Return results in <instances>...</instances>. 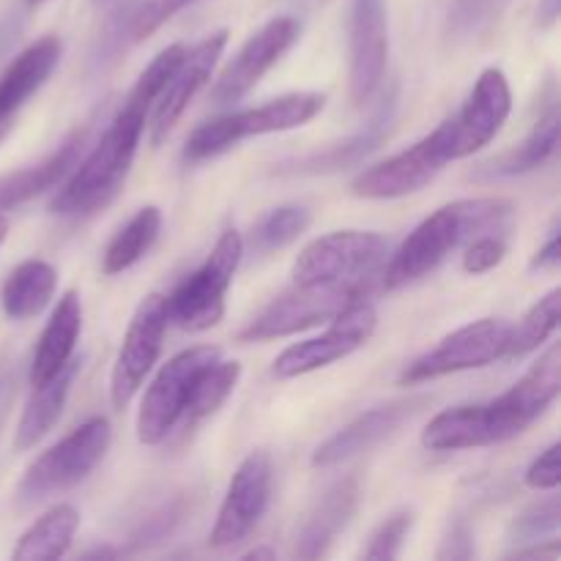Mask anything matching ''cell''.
<instances>
[{
  "mask_svg": "<svg viewBox=\"0 0 561 561\" xmlns=\"http://www.w3.org/2000/svg\"><path fill=\"white\" fill-rule=\"evenodd\" d=\"M513 203L502 197H471L442 206L431 217L422 219L409 239L398 247L383 268L387 288H403L436 272L455 250L474 241L477 236L499 233L513 222Z\"/></svg>",
  "mask_w": 561,
  "mask_h": 561,
  "instance_id": "obj_1",
  "label": "cell"
},
{
  "mask_svg": "<svg viewBox=\"0 0 561 561\" xmlns=\"http://www.w3.org/2000/svg\"><path fill=\"white\" fill-rule=\"evenodd\" d=\"M142 131H146V113L124 104L93 151L71 168V175L49 201V211L55 217L85 219L107 208L129 175Z\"/></svg>",
  "mask_w": 561,
  "mask_h": 561,
  "instance_id": "obj_2",
  "label": "cell"
},
{
  "mask_svg": "<svg viewBox=\"0 0 561 561\" xmlns=\"http://www.w3.org/2000/svg\"><path fill=\"white\" fill-rule=\"evenodd\" d=\"M323 104H327L323 93L301 91L285 93V96L272 99L261 107L219 115V118L201 124L186 137L184 159L186 162H203V159L219 157V153H225L236 142L247 140V137L299 129V126L310 124L321 113Z\"/></svg>",
  "mask_w": 561,
  "mask_h": 561,
  "instance_id": "obj_3",
  "label": "cell"
},
{
  "mask_svg": "<svg viewBox=\"0 0 561 561\" xmlns=\"http://www.w3.org/2000/svg\"><path fill=\"white\" fill-rule=\"evenodd\" d=\"M110 438H113V427L104 416L82 422L27 466L14 499L22 507H31V504L77 488L102 463L104 453L110 449Z\"/></svg>",
  "mask_w": 561,
  "mask_h": 561,
  "instance_id": "obj_4",
  "label": "cell"
},
{
  "mask_svg": "<svg viewBox=\"0 0 561 561\" xmlns=\"http://www.w3.org/2000/svg\"><path fill=\"white\" fill-rule=\"evenodd\" d=\"M389 241L370 230H334L310 241L294 263V285H359L370 288L383 272Z\"/></svg>",
  "mask_w": 561,
  "mask_h": 561,
  "instance_id": "obj_5",
  "label": "cell"
},
{
  "mask_svg": "<svg viewBox=\"0 0 561 561\" xmlns=\"http://www.w3.org/2000/svg\"><path fill=\"white\" fill-rule=\"evenodd\" d=\"M244 255V239L239 230H225L197 272L181 279L170 296H164L168 323L184 332H206L225 316V294L239 272Z\"/></svg>",
  "mask_w": 561,
  "mask_h": 561,
  "instance_id": "obj_6",
  "label": "cell"
},
{
  "mask_svg": "<svg viewBox=\"0 0 561 561\" xmlns=\"http://www.w3.org/2000/svg\"><path fill=\"white\" fill-rule=\"evenodd\" d=\"M217 359H222L219 348L197 345V348L181 351L168 365H162L151 387L146 389L140 411H137V438H140V444L157 447L175 431L197 376Z\"/></svg>",
  "mask_w": 561,
  "mask_h": 561,
  "instance_id": "obj_7",
  "label": "cell"
},
{
  "mask_svg": "<svg viewBox=\"0 0 561 561\" xmlns=\"http://www.w3.org/2000/svg\"><path fill=\"white\" fill-rule=\"evenodd\" d=\"M510 334H513V323H507L504 318H482V321L469 323V327L447 334L425 356L405 365V370L400 373V383L414 387V383L436 381V378L453 376V373L493 365L496 359L507 356Z\"/></svg>",
  "mask_w": 561,
  "mask_h": 561,
  "instance_id": "obj_8",
  "label": "cell"
},
{
  "mask_svg": "<svg viewBox=\"0 0 561 561\" xmlns=\"http://www.w3.org/2000/svg\"><path fill=\"white\" fill-rule=\"evenodd\" d=\"M367 288L359 285H296L294 290L274 299L250 327L241 329V343H263V340L288 337L305 332L323 321H332L340 310L354 299H362Z\"/></svg>",
  "mask_w": 561,
  "mask_h": 561,
  "instance_id": "obj_9",
  "label": "cell"
},
{
  "mask_svg": "<svg viewBox=\"0 0 561 561\" xmlns=\"http://www.w3.org/2000/svg\"><path fill=\"white\" fill-rule=\"evenodd\" d=\"M447 162H453V153H449L447 131L442 124L409 151L394 153L356 175L351 190L356 197H367V201H394V197L414 195L425 190Z\"/></svg>",
  "mask_w": 561,
  "mask_h": 561,
  "instance_id": "obj_10",
  "label": "cell"
},
{
  "mask_svg": "<svg viewBox=\"0 0 561 561\" xmlns=\"http://www.w3.org/2000/svg\"><path fill=\"white\" fill-rule=\"evenodd\" d=\"M378 327L376 307L370 301L362 299L351 301L345 310H340L332 318V327L321 334V337L305 340V343H296L290 348H285L283 354L274 359V376L277 378H299L307 373H316L321 367L334 365V362L345 359L354 351H359L367 340L373 337Z\"/></svg>",
  "mask_w": 561,
  "mask_h": 561,
  "instance_id": "obj_11",
  "label": "cell"
},
{
  "mask_svg": "<svg viewBox=\"0 0 561 561\" xmlns=\"http://www.w3.org/2000/svg\"><path fill=\"white\" fill-rule=\"evenodd\" d=\"M168 310H164L162 294H148L137 305L131 316L129 329L124 334L118 356H115L113 376H110V400L115 411H124L140 392L142 381L157 365L159 351H162L164 332H168Z\"/></svg>",
  "mask_w": 561,
  "mask_h": 561,
  "instance_id": "obj_12",
  "label": "cell"
},
{
  "mask_svg": "<svg viewBox=\"0 0 561 561\" xmlns=\"http://www.w3.org/2000/svg\"><path fill=\"white\" fill-rule=\"evenodd\" d=\"M272 458L263 449L241 460L211 529L214 548H233L252 535L272 502Z\"/></svg>",
  "mask_w": 561,
  "mask_h": 561,
  "instance_id": "obj_13",
  "label": "cell"
},
{
  "mask_svg": "<svg viewBox=\"0 0 561 561\" xmlns=\"http://www.w3.org/2000/svg\"><path fill=\"white\" fill-rule=\"evenodd\" d=\"M513 110V93L502 69H485L474 82V91L463 102V107L444 121L449 153L453 159L471 157L485 148L507 124Z\"/></svg>",
  "mask_w": 561,
  "mask_h": 561,
  "instance_id": "obj_14",
  "label": "cell"
},
{
  "mask_svg": "<svg viewBox=\"0 0 561 561\" xmlns=\"http://www.w3.org/2000/svg\"><path fill=\"white\" fill-rule=\"evenodd\" d=\"M559 389L561 348L559 345H551L513 389H507V392L499 394L496 400L488 403L493 411V420H496L502 444L520 436L531 422L540 420V416L551 409L553 400L559 398Z\"/></svg>",
  "mask_w": 561,
  "mask_h": 561,
  "instance_id": "obj_15",
  "label": "cell"
},
{
  "mask_svg": "<svg viewBox=\"0 0 561 561\" xmlns=\"http://www.w3.org/2000/svg\"><path fill=\"white\" fill-rule=\"evenodd\" d=\"M296 36H299V22L294 16H277V20L266 22L255 36L247 38L244 47L236 53V58L217 77L211 88V102L219 104V107L239 102L288 53Z\"/></svg>",
  "mask_w": 561,
  "mask_h": 561,
  "instance_id": "obj_16",
  "label": "cell"
},
{
  "mask_svg": "<svg viewBox=\"0 0 561 561\" xmlns=\"http://www.w3.org/2000/svg\"><path fill=\"white\" fill-rule=\"evenodd\" d=\"M425 405H431V398H427V394H420V398L392 400V403L376 405V409L365 411V414H359L354 422H348L343 431L334 433L329 442H323L321 447L312 453V466L329 469V466H340L345 463V460L356 458V455L367 453V449L378 447V444L387 442L389 436H394L405 422L414 420Z\"/></svg>",
  "mask_w": 561,
  "mask_h": 561,
  "instance_id": "obj_17",
  "label": "cell"
},
{
  "mask_svg": "<svg viewBox=\"0 0 561 561\" xmlns=\"http://www.w3.org/2000/svg\"><path fill=\"white\" fill-rule=\"evenodd\" d=\"M225 44H228V31H214L208 33L203 42H197L195 47H186L179 69L173 71V77L168 80L164 91L159 93V99L153 102L157 104L151 121L153 146H162V140L173 131V126L179 124V118L184 115V110L190 107L192 99L197 96V91L211 80V71L214 66H217L219 55H222Z\"/></svg>",
  "mask_w": 561,
  "mask_h": 561,
  "instance_id": "obj_18",
  "label": "cell"
},
{
  "mask_svg": "<svg viewBox=\"0 0 561 561\" xmlns=\"http://www.w3.org/2000/svg\"><path fill=\"white\" fill-rule=\"evenodd\" d=\"M348 88L354 104H365L378 91L387 71L389 33L381 0H359L351 14Z\"/></svg>",
  "mask_w": 561,
  "mask_h": 561,
  "instance_id": "obj_19",
  "label": "cell"
},
{
  "mask_svg": "<svg viewBox=\"0 0 561 561\" xmlns=\"http://www.w3.org/2000/svg\"><path fill=\"white\" fill-rule=\"evenodd\" d=\"M60 38L42 36L0 71V140L9 135L27 99L49 80L60 60Z\"/></svg>",
  "mask_w": 561,
  "mask_h": 561,
  "instance_id": "obj_20",
  "label": "cell"
},
{
  "mask_svg": "<svg viewBox=\"0 0 561 561\" xmlns=\"http://www.w3.org/2000/svg\"><path fill=\"white\" fill-rule=\"evenodd\" d=\"M356 507H359V482H356L354 477L329 488V491L312 504V510L305 515L299 529H296L294 557H327L340 531H343L345 526L351 524V518L356 515Z\"/></svg>",
  "mask_w": 561,
  "mask_h": 561,
  "instance_id": "obj_21",
  "label": "cell"
},
{
  "mask_svg": "<svg viewBox=\"0 0 561 561\" xmlns=\"http://www.w3.org/2000/svg\"><path fill=\"white\" fill-rule=\"evenodd\" d=\"M82 332V301L77 290H66L58 299V307L49 316L42 337L36 343V354L31 362V387L49 381L58 370L69 365L75 356V345Z\"/></svg>",
  "mask_w": 561,
  "mask_h": 561,
  "instance_id": "obj_22",
  "label": "cell"
},
{
  "mask_svg": "<svg viewBox=\"0 0 561 561\" xmlns=\"http://www.w3.org/2000/svg\"><path fill=\"white\" fill-rule=\"evenodd\" d=\"M422 444L431 453H460V449L493 447L502 444L488 403L458 405V409L442 411L422 431Z\"/></svg>",
  "mask_w": 561,
  "mask_h": 561,
  "instance_id": "obj_23",
  "label": "cell"
},
{
  "mask_svg": "<svg viewBox=\"0 0 561 561\" xmlns=\"http://www.w3.org/2000/svg\"><path fill=\"white\" fill-rule=\"evenodd\" d=\"M82 142H85V129L71 131L60 142L58 151L49 153L47 159H42V162L31 164L25 170H16L11 175H3L0 179V211H9V208H16L22 203L38 197L42 192L55 190L77 164V153L82 151Z\"/></svg>",
  "mask_w": 561,
  "mask_h": 561,
  "instance_id": "obj_24",
  "label": "cell"
},
{
  "mask_svg": "<svg viewBox=\"0 0 561 561\" xmlns=\"http://www.w3.org/2000/svg\"><path fill=\"white\" fill-rule=\"evenodd\" d=\"M394 110H398V85L389 91V96L383 99L381 107L376 110V115L370 118V124L362 131L351 135L348 140L337 142V146H329L327 151L310 153V157L294 162V173H337V170L354 168L359 164L367 153L376 151L383 142V137L389 135L394 121Z\"/></svg>",
  "mask_w": 561,
  "mask_h": 561,
  "instance_id": "obj_25",
  "label": "cell"
},
{
  "mask_svg": "<svg viewBox=\"0 0 561 561\" xmlns=\"http://www.w3.org/2000/svg\"><path fill=\"white\" fill-rule=\"evenodd\" d=\"M80 367L82 362L71 356L64 370L55 373L49 381L33 387L31 400H27L25 411L20 416V425L14 431V449L25 453V449L36 447L53 431V425L64 414V405L69 400L71 387H75V378L80 376Z\"/></svg>",
  "mask_w": 561,
  "mask_h": 561,
  "instance_id": "obj_26",
  "label": "cell"
},
{
  "mask_svg": "<svg viewBox=\"0 0 561 561\" xmlns=\"http://www.w3.org/2000/svg\"><path fill=\"white\" fill-rule=\"evenodd\" d=\"M55 288H58V272H55L53 263L31 257V261H22L5 277L3 290H0V305L11 321H31L47 310Z\"/></svg>",
  "mask_w": 561,
  "mask_h": 561,
  "instance_id": "obj_27",
  "label": "cell"
},
{
  "mask_svg": "<svg viewBox=\"0 0 561 561\" xmlns=\"http://www.w3.org/2000/svg\"><path fill=\"white\" fill-rule=\"evenodd\" d=\"M557 148H559V110H557V102H551L546 113L540 115V121L535 124L531 135L526 137L520 146L510 148L507 153H502V157L482 164V168L477 170V179L496 181V179H513V175L531 173V170L551 162Z\"/></svg>",
  "mask_w": 561,
  "mask_h": 561,
  "instance_id": "obj_28",
  "label": "cell"
},
{
  "mask_svg": "<svg viewBox=\"0 0 561 561\" xmlns=\"http://www.w3.org/2000/svg\"><path fill=\"white\" fill-rule=\"evenodd\" d=\"M77 529H80V513L71 504H55L16 540L11 557L16 561H49L66 557Z\"/></svg>",
  "mask_w": 561,
  "mask_h": 561,
  "instance_id": "obj_29",
  "label": "cell"
},
{
  "mask_svg": "<svg viewBox=\"0 0 561 561\" xmlns=\"http://www.w3.org/2000/svg\"><path fill=\"white\" fill-rule=\"evenodd\" d=\"M159 233H162V214L157 206H146L110 239L107 250L102 255V272L107 277L113 274H124L126 268L135 266L137 261L151 252L157 244Z\"/></svg>",
  "mask_w": 561,
  "mask_h": 561,
  "instance_id": "obj_30",
  "label": "cell"
},
{
  "mask_svg": "<svg viewBox=\"0 0 561 561\" xmlns=\"http://www.w3.org/2000/svg\"><path fill=\"white\" fill-rule=\"evenodd\" d=\"M239 378H241L239 362L217 359L211 367H206V370L197 376L195 387H192L190 392V400H186L184 405V414H181L179 425H175L181 427V436H190L203 420L217 414V411L222 409L225 400L233 394Z\"/></svg>",
  "mask_w": 561,
  "mask_h": 561,
  "instance_id": "obj_31",
  "label": "cell"
},
{
  "mask_svg": "<svg viewBox=\"0 0 561 561\" xmlns=\"http://www.w3.org/2000/svg\"><path fill=\"white\" fill-rule=\"evenodd\" d=\"M559 316H561V290L553 288L551 294L542 296L535 307L524 316V321L518 327H513L510 334L507 356L510 359H524L531 351L540 348L548 337L559 329Z\"/></svg>",
  "mask_w": 561,
  "mask_h": 561,
  "instance_id": "obj_32",
  "label": "cell"
},
{
  "mask_svg": "<svg viewBox=\"0 0 561 561\" xmlns=\"http://www.w3.org/2000/svg\"><path fill=\"white\" fill-rule=\"evenodd\" d=\"M312 222V214L307 206L299 203H288V206L272 208L261 222L252 230V244L257 252L283 250V247L294 244Z\"/></svg>",
  "mask_w": 561,
  "mask_h": 561,
  "instance_id": "obj_33",
  "label": "cell"
},
{
  "mask_svg": "<svg viewBox=\"0 0 561 561\" xmlns=\"http://www.w3.org/2000/svg\"><path fill=\"white\" fill-rule=\"evenodd\" d=\"M184 53H186V44L181 42L164 47L162 53H159L146 69H142V75L137 77L135 88H131L129 96H126V107L148 113V107H151V104L159 99V93L164 91V85H168V80L173 77V71L179 69Z\"/></svg>",
  "mask_w": 561,
  "mask_h": 561,
  "instance_id": "obj_34",
  "label": "cell"
},
{
  "mask_svg": "<svg viewBox=\"0 0 561 561\" xmlns=\"http://www.w3.org/2000/svg\"><path fill=\"white\" fill-rule=\"evenodd\" d=\"M561 526V502L559 496H546L535 502L524 513L515 515L510 524V542H548L546 537H557Z\"/></svg>",
  "mask_w": 561,
  "mask_h": 561,
  "instance_id": "obj_35",
  "label": "cell"
},
{
  "mask_svg": "<svg viewBox=\"0 0 561 561\" xmlns=\"http://www.w3.org/2000/svg\"><path fill=\"white\" fill-rule=\"evenodd\" d=\"M507 0H458L449 14V31L455 36H477L504 11Z\"/></svg>",
  "mask_w": 561,
  "mask_h": 561,
  "instance_id": "obj_36",
  "label": "cell"
},
{
  "mask_svg": "<svg viewBox=\"0 0 561 561\" xmlns=\"http://www.w3.org/2000/svg\"><path fill=\"white\" fill-rule=\"evenodd\" d=\"M411 526H414V515L411 513L389 515V518L378 526L376 535L370 537V546L365 548V559H381V561L398 559Z\"/></svg>",
  "mask_w": 561,
  "mask_h": 561,
  "instance_id": "obj_37",
  "label": "cell"
},
{
  "mask_svg": "<svg viewBox=\"0 0 561 561\" xmlns=\"http://www.w3.org/2000/svg\"><path fill=\"white\" fill-rule=\"evenodd\" d=\"M190 0H142L129 16V33L135 42L151 36L162 22H168L181 5H186Z\"/></svg>",
  "mask_w": 561,
  "mask_h": 561,
  "instance_id": "obj_38",
  "label": "cell"
},
{
  "mask_svg": "<svg viewBox=\"0 0 561 561\" xmlns=\"http://www.w3.org/2000/svg\"><path fill=\"white\" fill-rule=\"evenodd\" d=\"M507 255V241L499 233H485L477 236L474 241H469L463 255V268L469 274H485L491 268H496L499 263Z\"/></svg>",
  "mask_w": 561,
  "mask_h": 561,
  "instance_id": "obj_39",
  "label": "cell"
},
{
  "mask_svg": "<svg viewBox=\"0 0 561 561\" xmlns=\"http://www.w3.org/2000/svg\"><path fill=\"white\" fill-rule=\"evenodd\" d=\"M559 453H561L559 444H551L546 453L537 455L535 463L529 466V471H526V477H524L526 485H529L531 491H557L559 482H561Z\"/></svg>",
  "mask_w": 561,
  "mask_h": 561,
  "instance_id": "obj_40",
  "label": "cell"
},
{
  "mask_svg": "<svg viewBox=\"0 0 561 561\" xmlns=\"http://www.w3.org/2000/svg\"><path fill=\"white\" fill-rule=\"evenodd\" d=\"M438 559H471L474 557V535H471L466 520H455L444 537L442 548L436 553Z\"/></svg>",
  "mask_w": 561,
  "mask_h": 561,
  "instance_id": "obj_41",
  "label": "cell"
},
{
  "mask_svg": "<svg viewBox=\"0 0 561 561\" xmlns=\"http://www.w3.org/2000/svg\"><path fill=\"white\" fill-rule=\"evenodd\" d=\"M561 263V233L559 228L551 230V239L546 241V244L540 247V252H537L535 257H531V268H540V272H553V268H559Z\"/></svg>",
  "mask_w": 561,
  "mask_h": 561,
  "instance_id": "obj_42",
  "label": "cell"
},
{
  "mask_svg": "<svg viewBox=\"0 0 561 561\" xmlns=\"http://www.w3.org/2000/svg\"><path fill=\"white\" fill-rule=\"evenodd\" d=\"M510 557L513 559H557L559 542L548 540V546H542V542H531V548H518V551H513Z\"/></svg>",
  "mask_w": 561,
  "mask_h": 561,
  "instance_id": "obj_43",
  "label": "cell"
},
{
  "mask_svg": "<svg viewBox=\"0 0 561 561\" xmlns=\"http://www.w3.org/2000/svg\"><path fill=\"white\" fill-rule=\"evenodd\" d=\"M559 14H561V0H540V3H537V27L548 31V27L557 25Z\"/></svg>",
  "mask_w": 561,
  "mask_h": 561,
  "instance_id": "obj_44",
  "label": "cell"
},
{
  "mask_svg": "<svg viewBox=\"0 0 561 561\" xmlns=\"http://www.w3.org/2000/svg\"><path fill=\"white\" fill-rule=\"evenodd\" d=\"M244 559H274L272 548H252L250 553H244Z\"/></svg>",
  "mask_w": 561,
  "mask_h": 561,
  "instance_id": "obj_45",
  "label": "cell"
},
{
  "mask_svg": "<svg viewBox=\"0 0 561 561\" xmlns=\"http://www.w3.org/2000/svg\"><path fill=\"white\" fill-rule=\"evenodd\" d=\"M5 236H9V219H5L3 214H0V247L5 244Z\"/></svg>",
  "mask_w": 561,
  "mask_h": 561,
  "instance_id": "obj_46",
  "label": "cell"
},
{
  "mask_svg": "<svg viewBox=\"0 0 561 561\" xmlns=\"http://www.w3.org/2000/svg\"><path fill=\"white\" fill-rule=\"evenodd\" d=\"M42 3H47V0H25L27 9H36V5H42Z\"/></svg>",
  "mask_w": 561,
  "mask_h": 561,
  "instance_id": "obj_47",
  "label": "cell"
}]
</instances>
